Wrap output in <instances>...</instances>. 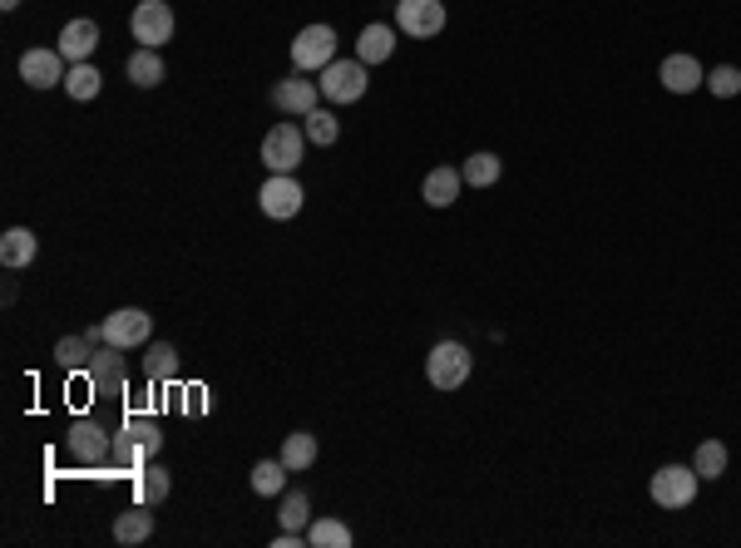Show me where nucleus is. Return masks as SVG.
Wrapping results in <instances>:
<instances>
[{
    "mask_svg": "<svg viewBox=\"0 0 741 548\" xmlns=\"http://www.w3.org/2000/svg\"><path fill=\"white\" fill-rule=\"evenodd\" d=\"M445 0H396V31L411 40H435L445 31Z\"/></svg>",
    "mask_w": 741,
    "mask_h": 548,
    "instance_id": "obj_6",
    "label": "nucleus"
},
{
    "mask_svg": "<svg viewBox=\"0 0 741 548\" xmlns=\"http://www.w3.org/2000/svg\"><path fill=\"white\" fill-rule=\"evenodd\" d=\"M282 465L292 469V475H307L311 465H317V434H307V430H292L287 440H282Z\"/></svg>",
    "mask_w": 741,
    "mask_h": 548,
    "instance_id": "obj_21",
    "label": "nucleus"
},
{
    "mask_svg": "<svg viewBox=\"0 0 741 548\" xmlns=\"http://www.w3.org/2000/svg\"><path fill=\"white\" fill-rule=\"evenodd\" d=\"M35 252H40V238H35L31 228H5V233H0V262H5L11 272L31 267Z\"/></svg>",
    "mask_w": 741,
    "mask_h": 548,
    "instance_id": "obj_19",
    "label": "nucleus"
},
{
    "mask_svg": "<svg viewBox=\"0 0 741 548\" xmlns=\"http://www.w3.org/2000/svg\"><path fill=\"white\" fill-rule=\"evenodd\" d=\"M154 504H144L139 499L134 509H124L119 519H114V544H149V534H154V514H149Z\"/></svg>",
    "mask_w": 741,
    "mask_h": 548,
    "instance_id": "obj_20",
    "label": "nucleus"
},
{
    "mask_svg": "<svg viewBox=\"0 0 741 548\" xmlns=\"http://www.w3.org/2000/svg\"><path fill=\"white\" fill-rule=\"evenodd\" d=\"M331 60H337V31H331V25H307V31H297V40H292V70L321 74Z\"/></svg>",
    "mask_w": 741,
    "mask_h": 548,
    "instance_id": "obj_5",
    "label": "nucleus"
},
{
    "mask_svg": "<svg viewBox=\"0 0 741 548\" xmlns=\"http://www.w3.org/2000/svg\"><path fill=\"white\" fill-rule=\"evenodd\" d=\"M21 80L31 84V90H55V84H64V55L60 50H25Z\"/></svg>",
    "mask_w": 741,
    "mask_h": 548,
    "instance_id": "obj_14",
    "label": "nucleus"
},
{
    "mask_svg": "<svg viewBox=\"0 0 741 548\" xmlns=\"http://www.w3.org/2000/svg\"><path fill=\"white\" fill-rule=\"evenodd\" d=\"M307 203V188L297 183L292 174H268V183L258 188V207L272 217V223H292Z\"/></svg>",
    "mask_w": 741,
    "mask_h": 548,
    "instance_id": "obj_7",
    "label": "nucleus"
},
{
    "mask_svg": "<svg viewBox=\"0 0 741 548\" xmlns=\"http://www.w3.org/2000/svg\"><path fill=\"white\" fill-rule=\"evenodd\" d=\"M94 336H60V342H55V361H60V371H90L94 366Z\"/></svg>",
    "mask_w": 741,
    "mask_h": 548,
    "instance_id": "obj_24",
    "label": "nucleus"
},
{
    "mask_svg": "<svg viewBox=\"0 0 741 548\" xmlns=\"http://www.w3.org/2000/svg\"><path fill=\"white\" fill-rule=\"evenodd\" d=\"M64 450H70L74 465H99V460L114 455V430H104L94 420H74L70 434H64Z\"/></svg>",
    "mask_w": 741,
    "mask_h": 548,
    "instance_id": "obj_11",
    "label": "nucleus"
},
{
    "mask_svg": "<svg viewBox=\"0 0 741 548\" xmlns=\"http://www.w3.org/2000/svg\"><path fill=\"white\" fill-rule=\"evenodd\" d=\"M129 31L144 50H158V45L174 40V11H168V0H139L134 15H129Z\"/></svg>",
    "mask_w": 741,
    "mask_h": 548,
    "instance_id": "obj_10",
    "label": "nucleus"
},
{
    "mask_svg": "<svg viewBox=\"0 0 741 548\" xmlns=\"http://www.w3.org/2000/svg\"><path fill=\"white\" fill-rule=\"evenodd\" d=\"M707 90L717 94V99H737L741 94V70L737 64H717V70H707Z\"/></svg>",
    "mask_w": 741,
    "mask_h": 548,
    "instance_id": "obj_33",
    "label": "nucleus"
},
{
    "mask_svg": "<svg viewBox=\"0 0 741 548\" xmlns=\"http://www.w3.org/2000/svg\"><path fill=\"white\" fill-rule=\"evenodd\" d=\"M470 371H474V356L464 342H435L431 356H425V381L435 391H460L470 381Z\"/></svg>",
    "mask_w": 741,
    "mask_h": 548,
    "instance_id": "obj_2",
    "label": "nucleus"
},
{
    "mask_svg": "<svg viewBox=\"0 0 741 548\" xmlns=\"http://www.w3.org/2000/svg\"><path fill=\"white\" fill-rule=\"evenodd\" d=\"M307 158V129L302 124H272L268 134H262V164H268V174H297V164Z\"/></svg>",
    "mask_w": 741,
    "mask_h": 548,
    "instance_id": "obj_4",
    "label": "nucleus"
},
{
    "mask_svg": "<svg viewBox=\"0 0 741 548\" xmlns=\"http://www.w3.org/2000/svg\"><path fill=\"white\" fill-rule=\"evenodd\" d=\"M302 129H307V144H317V148H331L341 139V124H337V115H331V109H311Z\"/></svg>",
    "mask_w": 741,
    "mask_h": 548,
    "instance_id": "obj_32",
    "label": "nucleus"
},
{
    "mask_svg": "<svg viewBox=\"0 0 741 548\" xmlns=\"http://www.w3.org/2000/svg\"><path fill=\"white\" fill-rule=\"evenodd\" d=\"M460 188H464V174H460V168H450V164L431 168V174L421 178V198H425V207H450L455 198H460Z\"/></svg>",
    "mask_w": 741,
    "mask_h": 548,
    "instance_id": "obj_18",
    "label": "nucleus"
},
{
    "mask_svg": "<svg viewBox=\"0 0 741 548\" xmlns=\"http://www.w3.org/2000/svg\"><path fill=\"white\" fill-rule=\"evenodd\" d=\"M99 342L114 346V352H134V346H149L154 342V317L144 307H119L104 317L99 326Z\"/></svg>",
    "mask_w": 741,
    "mask_h": 548,
    "instance_id": "obj_3",
    "label": "nucleus"
},
{
    "mask_svg": "<svg viewBox=\"0 0 741 548\" xmlns=\"http://www.w3.org/2000/svg\"><path fill=\"white\" fill-rule=\"evenodd\" d=\"M460 174H464V188H494L499 174H505V158L499 154H470Z\"/></svg>",
    "mask_w": 741,
    "mask_h": 548,
    "instance_id": "obj_26",
    "label": "nucleus"
},
{
    "mask_svg": "<svg viewBox=\"0 0 741 548\" xmlns=\"http://www.w3.org/2000/svg\"><path fill=\"white\" fill-rule=\"evenodd\" d=\"M144 381L149 385H168L178 381V352L168 342H149V356H144Z\"/></svg>",
    "mask_w": 741,
    "mask_h": 548,
    "instance_id": "obj_22",
    "label": "nucleus"
},
{
    "mask_svg": "<svg viewBox=\"0 0 741 548\" xmlns=\"http://www.w3.org/2000/svg\"><path fill=\"white\" fill-rule=\"evenodd\" d=\"M658 80L668 94H692L707 84V74H702V64L692 60V55H668V60L658 64Z\"/></svg>",
    "mask_w": 741,
    "mask_h": 548,
    "instance_id": "obj_16",
    "label": "nucleus"
},
{
    "mask_svg": "<svg viewBox=\"0 0 741 548\" xmlns=\"http://www.w3.org/2000/svg\"><path fill=\"white\" fill-rule=\"evenodd\" d=\"M15 5H21V0H0V11H15Z\"/></svg>",
    "mask_w": 741,
    "mask_h": 548,
    "instance_id": "obj_35",
    "label": "nucleus"
},
{
    "mask_svg": "<svg viewBox=\"0 0 741 548\" xmlns=\"http://www.w3.org/2000/svg\"><path fill=\"white\" fill-rule=\"evenodd\" d=\"M307 544L311 548H351V528L341 519H311L307 524Z\"/></svg>",
    "mask_w": 741,
    "mask_h": 548,
    "instance_id": "obj_28",
    "label": "nucleus"
},
{
    "mask_svg": "<svg viewBox=\"0 0 741 548\" xmlns=\"http://www.w3.org/2000/svg\"><path fill=\"white\" fill-rule=\"evenodd\" d=\"M124 70H129V80L139 84V90H154V84H164V60H158V50H144V45H139L134 55H129V64H124Z\"/></svg>",
    "mask_w": 741,
    "mask_h": 548,
    "instance_id": "obj_25",
    "label": "nucleus"
},
{
    "mask_svg": "<svg viewBox=\"0 0 741 548\" xmlns=\"http://www.w3.org/2000/svg\"><path fill=\"white\" fill-rule=\"evenodd\" d=\"M287 475H292V469L282 465V460H258V465H252V495L282 499V489H287Z\"/></svg>",
    "mask_w": 741,
    "mask_h": 548,
    "instance_id": "obj_27",
    "label": "nucleus"
},
{
    "mask_svg": "<svg viewBox=\"0 0 741 548\" xmlns=\"http://www.w3.org/2000/svg\"><path fill=\"white\" fill-rule=\"evenodd\" d=\"M168 495H174V479H168L164 465H144V469H139V499H144V504H164Z\"/></svg>",
    "mask_w": 741,
    "mask_h": 548,
    "instance_id": "obj_29",
    "label": "nucleus"
},
{
    "mask_svg": "<svg viewBox=\"0 0 741 548\" xmlns=\"http://www.w3.org/2000/svg\"><path fill=\"white\" fill-rule=\"evenodd\" d=\"M321 99H331V104H356L361 99V94H366V64H361V60H341V55H337V60H331L327 64V70H321Z\"/></svg>",
    "mask_w": 741,
    "mask_h": 548,
    "instance_id": "obj_9",
    "label": "nucleus"
},
{
    "mask_svg": "<svg viewBox=\"0 0 741 548\" xmlns=\"http://www.w3.org/2000/svg\"><path fill=\"white\" fill-rule=\"evenodd\" d=\"M317 99H321V84L317 80H307V74H292V80H278L272 84V104H278L282 115H297V119H307L311 109H317Z\"/></svg>",
    "mask_w": 741,
    "mask_h": 548,
    "instance_id": "obj_13",
    "label": "nucleus"
},
{
    "mask_svg": "<svg viewBox=\"0 0 741 548\" xmlns=\"http://www.w3.org/2000/svg\"><path fill=\"white\" fill-rule=\"evenodd\" d=\"M99 90H104V74L94 70L90 60H84V64H70V74H64V94H70L74 104L99 99Z\"/></svg>",
    "mask_w": 741,
    "mask_h": 548,
    "instance_id": "obj_23",
    "label": "nucleus"
},
{
    "mask_svg": "<svg viewBox=\"0 0 741 548\" xmlns=\"http://www.w3.org/2000/svg\"><path fill=\"white\" fill-rule=\"evenodd\" d=\"M692 469H697L702 479H721L727 475V445H721V440H702L697 455H692Z\"/></svg>",
    "mask_w": 741,
    "mask_h": 548,
    "instance_id": "obj_31",
    "label": "nucleus"
},
{
    "mask_svg": "<svg viewBox=\"0 0 741 548\" xmlns=\"http://www.w3.org/2000/svg\"><path fill=\"white\" fill-rule=\"evenodd\" d=\"M396 25H386V21H370L366 31L356 35V60L361 64H386L396 55Z\"/></svg>",
    "mask_w": 741,
    "mask_h": 548,
    "instance_id": "obj_17",
    "label": "nucleus"
},
{
    "mask_svg": "<svg viewBox=\"0 0 741 548\" xmlns=\"http://www.w3.org/2000/svg\"><path fill=\"white\" fill-rule=\"evenodd\" d=\"M697 485H702V475L692 465H662L658 475H652L648 495H652V504H662V509H687L692 499H697Z\"/></svg>",
    "mask_w": 741,
    "mask_h": 548,
    "instance_id": "obj_8",
    "label": "nucleus"
},
{
    "mask_svg": "<svg viewBox=\"0 0 741 548\" xmlns=\"http://www.w3.org/2000/svg\"><path fill=\"white\" fill-rule=\"evenodd\" d=\"M158 450H164V430H158L149 415H129V420L114 430V465L119 469H144Z\"/></svg>",
    "mask_w": 741,
    "mask_h": 548,
    "instance_id": "obj_1",
    "label": "nucleus"
},
{
    "mask_svg": "<svg viewBox=\"0 0 741 548\" xmlns=\"http://www.w3.org/2000/svg\"><path fill=\"white\" fill-rule=\"evenodd\" d=\"M184 410H188V415H203V385H188Z\"/></svg>",
    "mask_w": 741,
    "mask_h": 548,
    "instance_id": "obj_34",
    "label": "nucleus"
},
{
    "mask_svg": "<svg viewBox=\"0 0 741 548\" xmlns=\"http://www.w3.org/2000/svg\"><path fill=\"white\" fill-rule=\"evenodd\" d=\"M84 376H90V391L104 395V401H119V395H129V371H124V356H114V346L94 352V366H90Z\"/></svg>",
    "mask_w": 741,
    "mask_h": 548,
    "instance_id": "obj_12",
    "label": "nucleus"
},
{
    "mask_svg": "<svg viewBox=\"0 0 741 548\" xmlns=\"http://www.w3.org/2000/svg\"><path fill=\"white\" fill-rule=\"evenodd\" d=\"M282 528H302L307 534L311 524V504H307V489H282V509H278Z\"/></svg>",
    "mask_w": 741,
    "mask_h": 548,
    "instance_id": "obj_30",
    "label": "nucleus"
},
{
    "mask_svg": "<svg viewBox=\"0 0 741 548\" xmlns=\"http://www.w3.org/2000/svg\"><path fill=\"white\" fill-rule=\"evenodd\" d=\"M94 45H99V25H94L90 15H74V21L60 31V45H55V50H60L70 64H84L94 55Z\"/></svg>",
    "mask_w": 741,
    "mask_h": 548,
    "instance_id": "obj_15",
    "label": "nucleus"
}]
</instances>
